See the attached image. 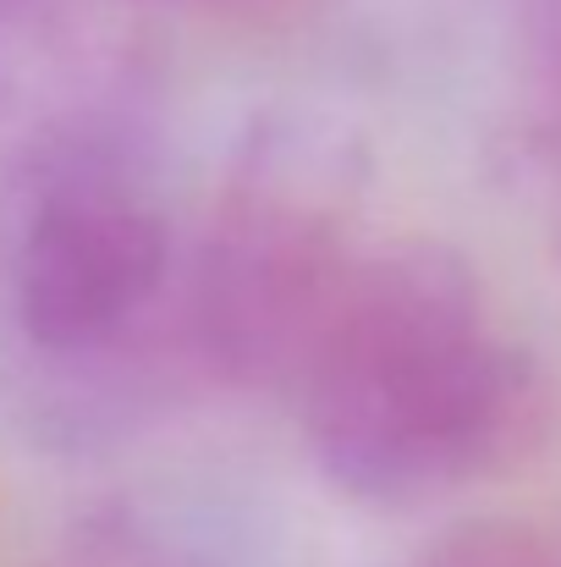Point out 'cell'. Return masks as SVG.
<instances>
[{
  "mask_svg": "<svg viewBox=\"0 0 561 567\" xmlns=\"http://www.w3.org/2000/svg\"><path fill=\"white\" fill-rule=\"evenodd\" d=\"M172 281V220L122 144L77 133L39 161L6 265V303L28 353L50 364L111 359L160 315Z\"/></svg>",
  "mask_w": 561,
  "mask_h": 567,
  "instance_id": "3",
  "label": "cell"
},
{
  "mask_svg": "<svg viewBox=\"0 0 561 567\" xmlns=\"http://www.w3.org/2000/svg\"><path fill=\"white\" fill-rule=\"evenodd\" d=\"M320 474L370 507H429L518 457L540 375L440 243H370L287 380Z\"/></svg>",
  "mask_w": 561,
  "mask_h": 567,
  "instance_id": "1",
  "label": "cell"
},
{
  "mask_svg": "<svg viewBox=\"0 0 561 567\" xmlns=\"http://www.w3.org/2000/svg\"><path fill=\"white\" fill-rule=\"evenodd\" d=\"M6 6H17V0H0V11H6Z\"/></svg>",
  "mask_w": 561,
  "mask_h": 567,
  "instance_id": "7",
  "label": "cell"
},
{
  "mask_svg": "<svg viewBox=\"0 0 561 567\" xmlns=\"http://www.w3.org/2000/svg\"><path fill=\"white\" fill-rule=\"evenodd\" d=\"M172 6H259V0H172Z\"/></svg>",
  "mask_w": 561,
  "mask_h": 567,
  "instance_id": "6",
  "label": "cell"
},
{
  "mask_svg": "<svg viewBox=\"0 0 561 567\" xmlns=\"http://www.w3.org/2000/svg\"><path fill=\"white\" fill-rule=\"evenodd\" d=\"M546 50H551V72H557L561 94V0H546Z\"/></svg>",
  "mask_w": 561,
  "mask_h": 567,
  "instance_id": "5",
  "label": "cell"
},
{
  "mask_svg": "<svg viewBox=\"0 0 561 567\" xmlns=\"http://www.w3.org/2000/svg\"><path fill=\"white\" fill-rule=\"evenodd\" d=\"M364 248L347 155L309 122L264 127L231 161L187 259L193 359L226 385L287 391Z\"/></svg>",
  "mask_w": 561,
  "mask_h": 567,
  "instance_id": "2",
  "label": "cell"
},
{
  "mask_svg": "<svg viewBox=\"0 0 561 567\" xmlns=\"http://www.w3.org/2000/svg\"><path fill=\"white\" fill-rule=\"evenodd\" d=\"M402 567H561V546L523 524H468L440 535Z\"/></svg>",
  "mask_w": 561,
  "mask_h": 567,
  "instance_id": "4",
  "label": "cell"
}]
</instances>
